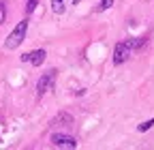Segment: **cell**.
I'll use <instances>...</instances> for the list:
<instances>
[{
    "mask_svg": "<svg viewBox=\"0 0 154 150\" xmlns=\"http://www.w3.org/2000/svg\"><path fill=\"white\" fill-rule=\"evenodd\" d=\"M143 43H146V39H126V41H120L118 45H116V49H113V64L126 62L135 49L143 47Z\"/></svg>",
    "mask_w": 154,
    "mask_h": 150,
    "instance_id": "cell-1",
    "label": "cell"
},
{
    "mask_svg": "<svg viewBox=\"0 0 154 150\" xmlns=\"http://www.w3.org/2000/svg\"><path fill=\"white\" fill-rule=\"evenodd\" d=\"M26 32H28V20H22V22H19V24L13 28V32L7 36L5 47H7V49H17L19 45H22L24 36H26Z\"/></svg>",
    "mask_w": 154,
    "mask_h": 150,
    "instance_id": "cell-2",
    "label": "cell"
},
{
    "mask_svg": "<svg viewBox=\"0 0 154 150\" xmlns=\"http://www.w3.org/2000/svg\"><path fill=\"white\" fill-rule=\"evenodd\" d=\"M54 82H56V71H54V69H49L45 75H41V80H38V84H36V97H38V99L45 97L47 92L51 90Z\"/></svg>",
    "mask_w": 154,
    "mask_h": 150,
    "instance_id": "cell-3",
    "label": "cell"
},
{
    "mask_svg": "<svg viewBox=\"0 0 154 150\" xmlns=\"http://www.w3.org/2000/svg\"><path fill=\"white\" fill-rule=\"evenodd\" d=\"M51 144L56 148H66V150H75L77 148V139L71 137V135H64V133H54L51 135Z\"/></svg>",
    "mask_w": 154,
    "mask_h": 150,
    "instance_id": "cell-4",
    "label": "cell"
},
{
    "mask_svg": "<svg viewBox=\"0 0 154 150\" xmlns=\"http://www.w3.org/2000/svg\"><path fill=\"white\" fill-rule=\"evenodd\" d=\"M45 56H47L45 49H34V52L22 56V62H30V64H34V67H41V64L45 62Z\"/></svg>",
    "mask_w": 154,
    "mask_h": 150,
    "instance_id": "cell-5",
    "label": "cell"
},
{
    "mask_svg": "<svg viewBox=\"0 0 154 150\" xmlns=\"http://www.w3.org/2000/svg\"><path fill=\"white\" fill-rule=\"evenodd\" d=\"M51 124H60V127H71L73 124V116L71 114H60L58 118H54Z\"/></svg>",
    "mask_w": 154,
    "mask_h": 150,
    "instance_id": "cell-6",
    "label": "cell"
},
{
    "mask_svg": "<svg viewBox=\"0 0 154 150\" xmlns=\"http://www.w3.org/2000/svg\"><path fill=\"white\" fill-rule=\"evenodd\" d=\"M51 11L54 13H64V0H51Z\"/></svg>",
    "mask_w": 154,
    "mask_h": 150,
    "instance_id": "cell-7",
    "label": "cell"
},
{
    "mask_svg": "<svg viewBox=\"0 0 154 150\" xmlns=\"http://www.w3.org/2000/svg\"><path fill=\"white\" fill-rule=\"evenodd\" d=\"M154 127V118H150V120H146V122H141L139 127H137V131H141V133H143V131H150Z\"/></svg>",
    "mask_w": 154,
    "mask_h": 150,
    "instance_id": "cell-8",
    "label": "cell"
},
{
    "mask_svg": "<svg viewBox=\"0 0 154 150\" xmlns=\"http://www.w3.org/2000/svg\"><path fill=\"white\" fill-rule=\"evenodd\" d=\"M111 5H113V0H101V2H99V7H96V11H107Z\"/></svg>",
    "mask_w": 154,
    "mask_h": 150,
    "instance_id": "cell-9",
    "label": "cell"
},
{
    "mask_svg": "<svg viewBox=\"0 0 154 150\" xmlns=\"http://www.w3.org/2000/svg\"><path fill=\"white\" fill-rule=\"evenodd\" d=\"M38 7V0H28V5H26V11H28V15L30 13H34V9Z\"/></svg>",
    "mask_w": 154,
    "mask_h": 150,
    "instance_id": "cell-10",
    "label": "cell"
},
{
    "mask_svg": "<svg viewBox=\"0 0 154 150\" xmlns=\"http://www.w3.org/2000/svg\"><path fill=\"white\" fill-rule=\"evenodd\" d=\"M5 17H7V9H5V2H0V24L5 22Z\"/></svg>",
    "mask_w": 154,
    "mask_h": 150,
    "instance_id": "cell-11",
    "label": "cell"
}]
</instances>
